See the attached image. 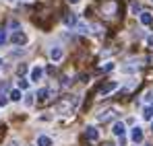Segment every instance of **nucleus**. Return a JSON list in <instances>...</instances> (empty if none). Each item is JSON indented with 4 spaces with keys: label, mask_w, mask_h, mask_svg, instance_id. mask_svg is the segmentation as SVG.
I'll return each instance as SVG.
<instances>
[{
    "label": "nucleus",
    "mask_w": 153,
    "mask_h": 146,
    "mask_svg": "<svg viewBox=\"0 0 153 146\" xmlns=\"http://www.w3.org/2000/svg\"><path fill=\"white\" fill-rule=\"evenodd\" d=\"M37 146H52V140L48 136H39L37 138Z\"/></svg>",
    "instance_id": "nucleus-12"
},
{
    "label": "nucleus",
    "mask_w": 153,
    "mask_h": 146,
    "mask_svg": "<svg viewBox=\"0 0 153 146\" xmlns=\"http://www.w3.org/2000/svg\"><path fill=\"white\" fill-rule=\"evenodd\" d=\"M6 103H8V99L4 97V95H0V105H6Z\"/></svg>",
    "instance_id": "nucleus-18"
},
{
    "label": "nucleus",
    "mask_w": 153,
    "mask_h": 146,
    "mask_svg": "<svg viewBox=\"0 0 153 146\" xmlns=\"http://www.w3.org/2000/svg\"><path fill=\"white\" fill-rule=\"evenodd\" d=\"M0 64H2V62H0Z\"/></svg>",
    "instance_id": "nucleus-25"
},
{
    "label": "nucleus",
    "mask_w": 153,
    "mask_h": 146,
    "mask_svg": "<svg viewBox=\"0 0 153 146\" xmlns=\"http://www.w3.org/2000/svg\"><path fill=\"white\" fill-rule=\"evenodd\" d=\"M151 132H153V122H151Z\"/></svg>",
    "instance_id": "nucleus-23"
},
{
    "label": "nucleus",
    "mask_w": 153,
    "mask_h": 146,
    "mask_svg": "<svg viewBox=\"0 0 153 146\" xmlns=\"http://www.w3.org/2000/svg\"><path fill=\"white\" fill-rule=\"evenodd\" d=\"M13 43H15V45H25L27 35L23 33V31H15V33H13Z\"/></svg>",
    "instance_id": "nucleus-2"
},
{
    "label": "nucleus",
    "mask_w": 153,
    "mask_h": 146,
    "mask_svg": "<svg viewBox=\"0 0 153 146\" xmlns=\"http://www.w3.org/2000/svg\"><path fill=\"white\" fill-rule=\"evenodd\" d=\"M114 117H116V109H105L103 113H100V117H97V120L105 123V122H110V120H114Z\"/></svg>",
    "instance_id": "nucleus-4"
},
{
    "label": "nucleus",
    "mask_w": 153,
    "mask_h": 146,
    "mask_svg": "<svg viewBox=\"0 0 153 146\" xmlns=\"http://www.w3.org/2000/svg\"><path fill=\"white\" fill-rule=\"evenodd\" d=\"M8 97L13 99V101H21V91H13V93H10Z\"/></svg>",
    "instance_id": "nucleus-13"
},
{
    "label": "nucleus",
    "mask_w": 153,
    "mask_h": 146,
    "mask_svg": "<svg viewBox=\"0 0 153 146\" xmlns=\"http://www.w3.org/2000/svg\"><path fill=\"white\" fill-rule=\"evenodd\" d=\"M50 58L54 60V62H58V60L62 58V49H60V48H52V51H50Z\"/></svg>",
    "instance_id": "nucleus-11"
},
{
    "label": "nucleus",
    "mask_w": 153,
    "mask_h": 146,
    "mask_svg": "<svg viewBox=\"0 0 153 146\" xmlns=\"http://www.w3.org/2000/svg\"><path fill=\"white\" fill-rule=\"evenodd\" d=\"M64 23L68 25L71 29H76V25H79V21H76V17H75V15H66V17H64Z\"/></svg>",
    "instance_id": "nucleus-8"
},
{
    "label": "nucleus",
    "mask_w": 153,
    "mask_h": 146,
    "mask_svg": "<svg viewBox=\"0 0 153 146\" xmlns=\"http://www.w3.org/2000/svg\"><path fill=\"white\" fill-rule=\"evenodd\" d=\"M42 74H44V70H42L39 66H35V68L31 70V80H33V82H37V80L42 78Z\"/></svg>",
    "instance_id": "nucleus-9"
},
{
    "label": "nucleus",
    "mask_w": 153,
    "mask_h": 146,
    "mask_svg": "<svg viewBox=\"0 0 153 146\" xmlns=\"http://www.w3.org/2000/svg\"><path fill=\"white\" fill-rule=\"evenodd\" d=\"M149 111H151V115H153V105H151V107H149Z\"/></svg>",
    "instance_id": "nucleus-22"
},
{
    "label": "nucleus",
    "mask_w": 153,
    "mask_h": 146,
    "mask_svg": "<svg viewBox=\"0 0 153 146\" xmlns=\"http://www.w3.org/2000/svg\"><path fill=\"white\" fill-rule=\"evenodd\" d=\"M4 43H6V33L0 29V45H4Z\"/></svg>",
    "instance_id": "nucleus-15"
},
{
    "label": "nucleus",
    "mask_w": 153,
    "mask_h": 146,
    "mask_svg": "<svg viewBox=\"0 0 153 146\" xmlns=\"http://www.w3.org/2000/svg\"><path fill=\"white\" fill-rule=\"evenodd\" d=\"M85 138H87V140H97L100 134H97L95 128H87V130H85Z\"/></svg>",
    "instance_id": "nucleus-7"
},
{
    "label": "nucleus",
    "mask_w": 153,
    "mask_h": 146,
    "mask_svg": "<svg viewBox=\"0 0 153 146\" xmlns=\"http://www.w3.org/2000/svg\"><path fill=\"white\" fill-rule=\"evenodd\" d=\"M112 132H114L116 136L124 138V132H126V130H124V123H122V122H116V123H114V130H112Z\"/></svg>",
    "instance_id": "nucleus-6"
},
{
    "label": "nucleus",
    "mask_w": 153,
    "mask_h": 146,
    "mask_svg": "<svg viewBox=\"0 0 153 146\" xmlns=\"http://www.w3.org/2000/svg\"><path fill=\"white\" fill-rule=\"evenodd\" d=\"M68 2H73V4H76V2H79V0H68Z\"/></svg>",
    "instance_id": "nucleus-21"
},
{
    "label": "nucleus",
    "mask_w": 153,
    "mask_h": 146,
    "mask_svg": "<svg viewBox=\"0 0 153 146\" xmlns=\"http://www.w3.org/2000/svg\"><path fill=\"white\" fill-rule=\"evenodd\" d=\"M141 23L143 25H153V15L151 12H141Z\"/></svg>",
    "instance_id": "nucleus-10"
},
{
    "label": "nucleus",
    "mask_w": 153,
    "mask_h": 146,
    "mask_svg": "<svg viewBox=\"0 0 153 146\" xmlns=\"http://www.w3.org/2000/svg\"><path fill=\"white\" fill-rule=\"evenodd\" d=\"M6 146H19V142H8Z\"/></svg>",
    "instance_id": "nucleus-20"
},
{
    "label": "nucleus",
    "mask_w": 153,
    "mask_h": 146,
    "mask_svg": "<svg viewBox=\"0 0 153 146\" xmlns=\"http://www.w3.org/2000/svg\"><path fill=\"white\" fill-rule=\"evenodd\" d=\"M25 105H33V99H31V95H27V99H25Z\"/></svg>",
    "instance_id": "nucleus-19"
},
{
    "label": "nucleus",
    "mask_w": 153,
    "mask_h": 146,
    "mask_svg": "<svg viewBox=\"0 0 153 146\" xmlns=\"http://www.w3.org/2000/svg\"><path fill=\"white\" fill-rule=\"evenodd\" d=\"M27 87H29V82H27L25 78H21V80H19V89H21V91H25Z\"/></svg>",
    "instance_id": "nucleus-14"
},
{
    "label": "nucleus",
    "mask_w": 153,
    "mask_h": 146,
    "mask_svg": "<svg viewBox=\"0 0 153 146\" xmlns=\"http://www.w3.org/2000/svg\"><path fill=\"white\" fill-rule=\"evenodd\" d=\"M105 146H114V144H105Z\"/></svg>",
    "instance_id": "nucleus-24"
},
{
    "label": "nucleus",
    "mask_w": 153,
    "mask_h": 146,
    "mask_svg": "<svg viewBox=\"0 0 153 146\" xmlns=\"http://www.w3.org/2000/svg\"><path fill=\"white\" fill-rule=\"evenodd\" d=\"M17 72H19V74H25L27 72V66H25V64H21V66L17 68Z\"/></svg>",
    "instance_id": "nucleus-16"
},
{
    "label": "nucleus",
    "mask_w": 153,
    "mask_h": 146,
    "mask_svg": "<svg viewBox=\"0 0 153 146\" xmlns=\"http://www.w3.org/2000/svg\"><path fill=\"white\" fill-rule=\"evenodd\" d=\"M130 138H132V142H143V130L137 125V128H132V134H130Z\"/></svg>",
    "instance_id": "nucleus-5"
},
{
    "label": "nucleus",
    "mask_w": 153,
    "mask_h": 146,
    "mask_svg": "<svg viewBox=\"0 0 153 146\" xmlns=\"http://www.w3.org/2000/svg\"><path fill=\"white\" fill-rule=\"evenodd\" d=\"M76 105V97H66V99H62V101H60V105H58V109H60V111H62V113H66V111H68V109H73V107H75Z\"/></svg>",
    "instance_id": "nucleus-1"
},
{
    "label": "nucleus",
    "mask_w": 153,
    "mask_h": 146,
    "mask_svg": "<svg viewBox=\"0 0 153 146\" xmlns=\"http://www.w3.org/2000/svg\"><path fill=\"white\" fill-rule=\"evenodd\" d=\"M130 8H132V12H137L141 6H139V2H132V4H130Z\"/></svg>",
    "instance_id": "nucleus-17"
},
{
    "label": "nucleus",
    "mask_w": 153,
    "mask_h": 146,
    "mask_svg": "<svg viewBox=\"0 0 153 146\" xmlns=\"http://www.w3.org/2000/svg\"><path fill=\"white\" fill-rule=\"evenodd\" d=\"M114 89H118V82H114V80H110V82H105L100 87V95H108V93H112Z\"/></svg>",
    "instance_id": "nucleus-3"
}]
</instances>
